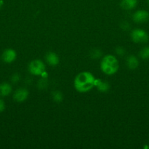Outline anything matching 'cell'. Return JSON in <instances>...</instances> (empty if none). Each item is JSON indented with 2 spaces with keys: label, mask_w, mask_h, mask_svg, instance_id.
Wrapping results in <instances>:
<instances>
[{
  "label": "cell",
  "mask_w": 149,
  "mask_h": 149,
  "mask_svg": "<svg viewBox=\"0 0 149 149\" xmlns=\"http://www.w3.org/2000/svg\"><path fill=\"white\" fill-rule=\"evenodd\" d=\"M96 78L89 71H83L76 76L74 80V87L77 92L88 93L94 87Z\"/></svg>",
  "instance_id": "6da1fadb"
},
{
  "label": "cell",
  "mask_w": 149,
  "mask_h": 149,
  "mask_svg": "<svg viewBox=\"0 0 149 149\" xmlns=\"http://www.w3.org/2000/svg\"><path fill=\"white\" fill-rule=\"evenodd\" d=\"M100 68L105 74L112 76L118 71L119 68V63L115 56L112 55H106L101 61Z\"/></svg>",
  "instance_id": "7a4b0ae2"
},
{
  "label": "cell",
  "mask_w": 149,
  "mask_h": 149,
  "mask_svg": "<svg viewBox=\"0 0 149 149\" xmlns=\"http://www.w3.org/2000/svg\"><path fill=\"white\" fill-rule=\"evenodd\" d=\"M30 74L34 76H43L45 74V65L41 60L36 59L31 61L28 67Z\"/></svg>",
  "instance_id": "3957f363"
},
{
  "label": "cell",
  "mask_w": 149,
  "mask_h": 149,
  "mask_svg": "<svg viewBox=\"0 0 149 149\" xmlns=\"http://www.w3.org/2000/svg\"><path fill=\"white\" fill-rule=\"evenodd\" d=\"M130 36L131 40L135 43H146L149 39L147 32L140 29H135L131 31Z\"/></svg>",
  "instance_id": "277c9868"
},
{
  "label": "cell",
  "mask_w": 149,
  "mask_h": 149,
  "mask_svg": "<svg viewBox=\"0 0 149 149\" xmlns=\"http://www.w3.org/2000/svg\"><path fill=\"white\" fill-rule=\"evenodd\" d=\"M132 19L136 23H144L149 20L148 12L144 10H139L133 14Z\"/></svg>",
  "instance_id": "5b68a950"
},
{
  "label": "cell",
  "mask_w": 149,
  "mask_h": 149,
  "mask_svg": "<svg viewBox=\"0 0 149 149\" xmlns=\"http://www.w3.org/2000/svg\"><path fill=\"white\" fill-rule=\"evenodd\" d=\"M29 91L26 88L20 87L17 89L13 94V99L18 103H22L28 98Z\"/></svg>",
  "instance_id": "8992f818"
},
{
  "label": "cell",
  "mask_w": 149,
  "mask_h": 149,
  "mask_svg": "<svg viewBox=\"0 0 149 149\" xmlns=\"http://www.w3.org/2000/svg\"><path fill=\"white\" fill-rule=\"evenodd\" d=\"M3 61L6 63H11L15 61L17 58V53L13 49H7L4 51L1 55Z\"/></svg>",
  "instance_id": "52a82bcc"
},
{
  "label": "cell",
  "mask_w": 149,
  "mask_h": 149,
  "mask_svg": "<svg viewBox=\"0 0 149 149\" xmlns=\"http://www.w3.org/2000/svg\"><path fill=\"white\" fill-rule=\"evenodd\" d=\"M45 61L47 63L51 66H56L59 63V58L58 55L53 52H48L45 55Z\"/></svg>",
  "instance_id": "ba28073f"
},
{
  "label": "cell",
  "mask_w": 149,
  "mask_h": 149,
  "mask_svg": "<svg viewBox=\"0 0 149 149\" xmlns=\"http://www.w3.org/2000/svg\"><path fill=\"white\" fill-rule=\"evenodd\" d=\"M94 87H96L98 91L101 92V93H107L110 88V85L109 83L105 81H102L100 79H96Z\"/></svg>",
  "instance_id": "9c48e42d"
},
{
  "label": "cell",
  "mask_w": 149,
  "mask_h": 149,
  "mask_svg": "<svg viewBox=\"0 0 149 149\" xmlns=\"http://www.w3.org/2000/svg\"><path fill=\"white\" fill-rule=\"evenodd\" d=\"M137 4V0H121L120 5L124 10H131L136 7Z\"/></svg>",
  "instance_id": "30bf717a"
},
{
  "label": "cell",
  "mask_w": 149,
  "mask_h": 149,
  "mask_svg": "<svg viewBox=\"0 0 149 149\" xmlns=\"http://www.w3.org/2000/svg\"><path fill=\"white\" fill-rule=\"evenodd\" d=\"M127 65L129 69H136L139 65V61L137 57L134 55H129L127 59Z\"/></svg>",
  "instance_id": "8fae6325"
},
{
  "label": "cell",
  "mask_w": 149,
  "mask_h": 149,
  "mask_svg": "<svg viewBox=\"0 0 149 149\" xmlns=\"http://www.w3.org/2000/svg\"><path fill=\"white\" fill-rule=\"evenodd\" d=\"M12 92V87L8 83H1L0 84V96L5 97L9 95Z\"/></svg>",
  "instance_id": "7c38bea8"
},
{
  "label": "cell",
  "mask_w": 149,
  "mask_h": 149,
  "mask_svg": "<svg viewBox=\"0 0 149 149\" xmlns=\"http://www.w3.org/2000/svg\"><path fill=\"white\" fill-rule=\"evenodd\" d=\"M102 51L99 49H98V48L92 49L90 51V53H89V55H90L91 58H92V59H98V58H99L102 56Z\"/></svg>",
  "instance_id": "4fadbf2b"
},
{
  "label": "cell",
  "mask_w": 149,
  "mask_h": 149,
  "mask_svg": "<svg viewBox=\"0 0 149 149\" xmlns=\"http://www.w3.org/2000/svg\"><path fill=\"white\" fill-rule=\"evenodd\" d=\"M52 97L55 102H56V103H61L63 100L64 96H63L62 93L60 91H54L52 93Z\"/></svg>",
  "instance_id": "5bb4252c"
},
{
  "label": "cell",
  "mask_w": 149,
  "mask_h": 149,
  "mask_svg": "<svg viewBox=\"0 0 149 149\" xmlns=\"http://www.w3.org/2000/svg\"><path fill=\"white\" fill-rule=\"evenodd\" d=\"M139 55L142 59H149V47H145L139 52Z\"/></svg>",
  "instance_id": "9a60e30c"
},
{
  "label": "cell",
  "mask_w": 149,
  "mask_h": 149,
  "mask_svg": "<svg viewBox=\"0 0 149 149\" xmlns=\"http://www.w3.org/2000/svg\"><path fill=\"white\" fill-rule=\"evenodd\" d=\"M48 80L45 78L40 79L38 81L37 83L38 87H39V89H40V90H44V89L46 88V87H48Z\"/></svg>",
  "instance_id": "2e32d148"
},
{
  "label": "cell",
  "mask_w": 149,
  "mask_h": 149,
  "mask_svg": "<svg viewBox=\"0 0 149 149\" xmlns=\"http://www.w3.org/2000/svg\"><path fill=\"white\" fill-rule=\"evenodd\" d=\"M115 53L119 56H124L126 54V49L123 47H118L115 49Z\"/></svg>",
  "instance_id": "e0dca14e"
},
{
  "label": "cell",
  "mask_w": 149,
  "mask_h": 149,
  "mask_svg": "<svg viewBox=\"0 0 149 149\" xmlns=\"http://www.w3.org/2000/svg\"><path fill=\"white\" fill-rule=\"evenodd\" d=\"M20 75L18 74H14L11 77V81H13V83H18L19 81H20Z\"/></svg>",
  "instance_id": "ac0fdd59"
},
{
  "label": "cell",
  "mask_w": 149,
  "mask_h": 149,
  "mask_svg": "<svg viewBox=\"0 0 149 149\" xmlns=\"http://www.w3.org/2000/svg\"><path fill=\"white\" fill-rule=\"evenodd\" d=\"M121 28L124 31H127L129 29V24L127 22H123L121 25Z\"/></svg>",
  "instance_id": "d6986e66"
},
{
  "label": "cell",
  "mask_w": 149,
  "mask_h": 149,
  "mask_svg": "<svg viewBox=\"0 0 149 149\" xmlns=\"http://www.w3.org/2000/svg\"><path fill=\"white\" fill-rule=\"evenodd\" d=\"M5 109V105H4V101L1 99H0V112L3 111Z\"/></svg>",
  "instance_id": "ffe728a7"
},
{
  "label": "cell",
  "mask_w": 149,
  "mask_h": 149,
  "mask_svg": "<svg viewBox=\"0 0 149 149\" xmlns=\"http://www.w3.org/2000/svg\"><path fill=\"white\" fill-rule=\"evenodd\" d=\"M144 148H149L148 146H144Z\"/></svg>",
  "instance_id": "44dd1931"
},
{
  "label": "cell",
  "mask_w": 149,
  "mask_h": 149,
  "mask_svg": "<svg viewBox=\"0 0 149 149\" xmlns=\"http://www.w3.org/2000/svg\"><path fill=\"white\" fill-rule=\"evenodd\" d=\"M147 2H148V4H149V0H147Z\"/></svg>",
  "instance_id": "7402d4cb"
}]
</instances>
